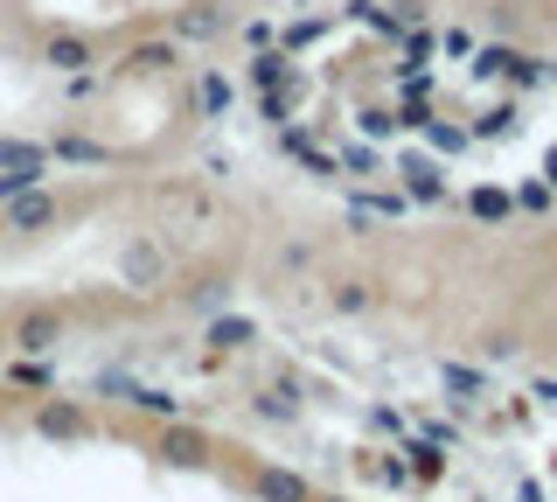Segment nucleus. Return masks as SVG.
I'll list each match as a JSON object with an SVG mask.
<instances>
[{
    "label": "nucleus",
    "instance_id": "nucleus-1",
    "mask_svg": "<svg viewBox=\"0 0 557 502\" xmlns=\"http://www.w3.org/2000/svg\"><path fill=\"white\" fill-rule=\"evenodd\" d=\"M35 432L42 440H91V412L70 397H49V405H35Z\"/></svg>",
    "mask_w": 557,
    "mask_h": 502
},
{
    "label": "nucleus",
    "instance_id": "nucleus-2",
    "mask_svg": "<svg viewBox=\"0 0 557 502\" xmlns=\"http://www.w3.org/2000/svg\"><path fill=\"white\" fill-rule=\"evenodd\" d=\"M251 495L258 502H313V489L293 475V467H258V475H251Z\"/></svg>",
    "mask_w": 557,
    "mask_h": 502
},
{
    "label": "nucleus",
    "instance_id": "nucleus-3",
    "mask_svg": "<svg viewBox=\"0 0 557 502\" xmlns=\"http://www.w3.org/2000/svg\"><path fill=\"white\" fill-rule=\"evenodd\" d=\"M161 454H168L174 467H202V461H209V440H202V432H188L182 419H168V432H161Z\"/></svg>",
    "mask_w": 557,
    "mask_h": 502
},
{
    "label": "nucleus",
    "instance_id": "nucleus-4",
    "mask_svg": "<svg viewBox=\"0 0 557 502\" xmlns=\"http://www.w3.org/2000/svg\"><path fill=\"white\" fill-rule=\"evenodd\" d=\"M405 475H411V481H425V489H432V481L446 475V454H440L432 440H411V446H405Z\"/></svg>",
    "mask_w": 557,
    "mask_h": 502
},
{
    "label": "nucleus",
    "instance_id": "nucleus-5",
    "mask_svg": "<svg viewBox=\"0 0 557 502\" xmlns=\"http://www.w3.org/2000/svg\"><path fill=\"white\" fill-rule=\"evenodd\" d=\"M202 342H216V350H251L258 328L244 321V315H223V321H209V328H202Z\"/></svg>",
    "mask_w": 557,
    "mask_h": 502
},
{
    "label": "nucleus",
    "instance_id": "nucleus-6",
    "mask_svg": "<svg viewBox=\"0 0 557 502\" xmlns=\"http://www.w3.org/2000/svg\"><path fill=\"white\" fill-rule=\"evenodd\" d=\"M119 391H126V405L153 412V419H182V397H168V391H147V384H119Z\"/></svg>",
    "mask_w": 557,
    "mask_h": 502
},
{
    "label": "nucleus",
    "instance_id": "nucleus-7",
    "mask_svg": "<svg viewBox=\"0 0 557 502\" xmlns=\"http://www.w3.org/2000/svg\"><path fill=\"white\" fill-rule=\"evenodd\" d=\"M14 342H22L28 356H35V350H49V342H57V315H28L22 328H14Z\"/></svg>",
    "mask_w": 557,
    "mask_h": 502
},
{
    "label": "nucleus",
    "instance_id": "nucleus-8",
    "mask_svg": "<svg viewBox=\"0 0 557 502\" xmlns=\"http://www.w3.org/2000/svg\"><path fill=\"white\" fill-rule=\"evenodd\" d=\"M446 391H460V397H487V370H467V363H446Z\"/></svg>",
    "mask_w": 557,
    "mask_h": 502
},
{
    "label": "nucleus",
    "instance_id": "nucleus-9",
    "mask_svg": "<svg viewBox=\"0 0 557 502\" xmlns=\"http://www.w3.org/2000/svg\"><path fill=\"white\" fill-rule=\"evenodd\" d=\"M42 57H49V63H57V71H77V63H91V49H84L77 36H57V42H49V49H42Z\"/></svg>",
    "mask_w": 557,
    "mask_h": 502
},
{
    "label": "nucleus",
    "instance_id": "nucleus-10",
    "mask_svg": "<svg viewBox=\"0 0 557 502\" xmlns=\"http://www.w3.org/2000/svg\"><path fill=\"white\" fill-rule=\"evenodd\" d=\"M49 217H57V203H49V196L14 203V231H35V223H49Z\"/></svg>",
    "mask_w": 557,
    "mask_h": 502
},
{
    "label": "nucleus",
    "instance_id": "nucleus-11",
    "mask_svg": "<svg viewBox=\"0 0 557 502\" xmlns=\"http://www.w3.org/2000/svg\"><path fill=\"white\" fill-rule=\"evenodd\" d=\"M405 182H411V196H440V188H446L432 161H411V168H405Z\"/></svg>",
    "mask_w": 557,
    "mask_h": 502
},
{
    "label": "nucleus",
    "instance_id": "nucleus-12",
    "mask_svg": "<svg viewBox=\"0 0 557 502\" xmlns=\"http://www.w3.org/2000/svg\"><path fill=\"white\" fill-rule=\"evenodd\" d=\"M126 280L133 286H153V280H161V258H153V252H126Z\"/></svg>",
    "mask_w": 557,
    "mask_h": 502
},
{
    "label": "nucleus",
    "instance_id": "nucleus-13",
    "mask_svg": "<svg viewBox=\"0 0 557 502\" xmlns=\"http://www.w3.org/2000/svg\"><path fill=\"white\" fill-rule=\"evenodd\" d=\"M0 168H35V175H42V147H14V140H0Z\"/></svg>",
    "mask_w": 557,
    "mask_h": 502
},
{
    "label": "nucleus",
    "instance_id": "nucleus-14",
    "mask_svg": "<svg viewBox=\"0 0 557 502\" xmlns=\"http://www.w3.org/2000/svg\"><path fill=\"white\" fill-rule=\"evenodd\" d=\"M8 377H14V384H22V391H42V384H49V363H35V356H22V363H14Z\"/></svg>",
    "mask_w": 557,
    "mask_h": 502
},
{
    "label": "nucleus",
    "instance_id": "nucleus-15",
    "mask_svg": "<svg viewBox=\"0 0 557 502\" xmlns=\"http://www.w3.org/2000/svg\"><path fill=\"white\" fill-rule=\"evenodd\" d=\"M335 307H342V315H362V307H370V286H362V280H342L335 286Z\"/></svg>",
    "mask_w": 557,
    "mask_h": 502
},
{
    "label": "nucleus",
    "instance_id": "nucleus-16",
    "mask_svg": "<svg viewBox=\"0 0 557 502\" xmlns=\"http://www.w3.org/2000/svg\"><path fill=\"white\" fill-rule=\"evenodd\" d=\"M251 405H258V412H265V419H293V412H300V405H293V397H286V391H265V397H251Z\"/></svg>",
    "mask_w": 557,
    "mask_h": 502
},
{
    "label": "nucleus",
    "instance_id": "nucleus-17",
    "mask_svg": "<svg viewBox=\"0 0 557 502\" xmlns=\"http://www.w3.org/2000/svg\"><path fill=\"white\" fill-rule=\"evenodd\" d=\"M202 106L223 112V106H231V84H223V77H202Z\"/></svg>",
    "mask_w": 557,
    "mask_h": 502
},
{
    "label": "nucleus",
    "instance_id": "nucleus-18",
    "mask_svg": "<svg viewBox=\"0 0 557 502\" xmlns=\"http://www.w3.org/2000/svg\"><path fill=\"white\" fill-rule=\"evenodd\" d=\"M182 28H188V36H216V28H223V14H209V8H196V14H188Z\"/></svg>",
    "mask_w": 557,
    "mask_h": 502
},
{
    "label": "nucleus",
    "instance_id": "nucleus-19",
    "mask_svg": "<svg viewBox=\"0 0 557 502\" xmlns=\"http://www.w3.org/2000/svg\"><path fill=\"white\" fill-rule=\"evenodd\" d=\"M251 77H258V84H278V77H286V57H265V63H251Z\"/></svg>",
    "mask_w": 557,
    "mask_h": 502
},
{
    "label": "nucleus",
    "instance_id": "nucleus-20",
    "mask_svg": "<svg viewBox=\"0 0 557 502\" xmlns=\"http://www.w3.org/2000/svg\"><path fill=\"white\" fill-rule=\"evenodd\" d=\"M516 502H544V489H536V481H522V495Z\"/></svg>",
    "mask_w": 557,
    "mask_h": 502
},
{
    "label": "nucleus",
    "instance_id": "nucleus-21",
    "mask_svg": "<svg viewBox=\"0 0 557 502\" xmlns=\"http://www.w3.org/2000/svg\"><path fill=\"white\" fill-rule=\"evenodd\" d=\"M321 502H335V495H321Z\"/></svg>",
    "mask_w": 557,
    "mask_h": 502
},
{
    "label": "nucleus",
    "instance_id": "nucleus-22",
    "mask_svg": "<svg viewBox=\"0 0 557 502\" xmlns=\"http://www.w3.org/2000/svg\"><path fill=\"white\" fill-rule=\"evenodd\" d=\"M474 502H487V495H474Z\"/></svg>",
    "mask_w": 557,
    "mask_h": 502
}]
</instances>
